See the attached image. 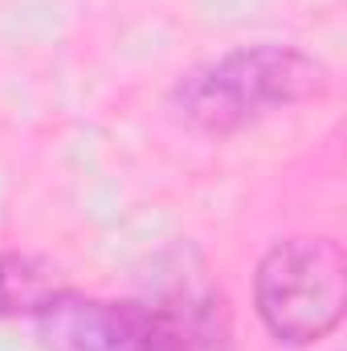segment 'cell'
Here are the masks:
<instances>
[{
  "mask_svg": "<svg viewBox=\"0 0 347 351\" xmlns=\"http://www.w3.org/2000/svg\"><path fill=\"white\" fill-rule=\"evenodd\" d=\"M327 82V66L294 45H241L188 70L168 106L200 135H233L274 110L319 98Z\"/></svg>",
  "mask_w": 347,
  "mask_h": 351,
  "instance_id": "obj_1",
  "label": "cell"
},
{
  "mask_svg": "<svg viewBox=\"0 0 347 351\" xmlns=\"http://www.w3.org/2000/svg\"><path fill=\"white\" fill-rule=\"evenodd\" d=\"M62 286L53 282V269H45L33 258L0 250V319H8V315H33Z\"/></svg>",
  "mask_w": 347,
  "mask_h": 351,
  "instance_id": "obj_4",
  "label": "cell"
},
{
  "mask_svg": "<svg viewBox=\"0 0 347 351\" xmlns=\"http://www.w3.org/2000/svg\"><path fill=\"white\" fill-rule=\"evenodd\" d=\"M29 319L45 351H188V331L172 311L135 298L58 290Z\"/></svg>",
  "mask_w": 347,
  "mask_h": 351,
  "instance_id": "obj_3",
  "label": "cell"
},
{
  "mask_svg": "<svg viewBox=\"0 0 347 351\" xmlns=\"http://www.w3.org/2000/svg\"><path fill=\"white\" fill-rule=\"evenodd\" d=\"M254 306L286 348L327 339L347 311V254L335 237H286L254 274Z\"/></svg>",
  "mask_w": 347,
  "mask_h": 351,
  "instance_id": "obj_2",
  "label": "cell"
}]
</instances>
